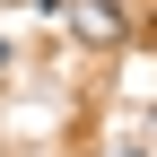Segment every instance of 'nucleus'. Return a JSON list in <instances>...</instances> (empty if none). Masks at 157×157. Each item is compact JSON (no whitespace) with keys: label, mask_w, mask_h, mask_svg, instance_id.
Here are the masks:
<instances>
[{"label":"nucleus","mask_w":157,"mask_h":157,"mask_svg":"<svg viewBox=\"0 0 157 157\" xmlns=\"http://www.w3.org/2000/svg\"><path fill=\"white\" fill-rule=\"evenodd\" d=\"M78 17V35H87V44H113V35H122V17L105 9V0H87V9H70Z\"/></svg>","instance_id":"nucleus-1"},{"label":"nucleus","mask_w":157,"mask_h":157,"mask_svg":"<svg viewBox=\"0 0 157 157\" xmlns=\"http://www.w3.org/2000/svg\"><path fill=\"white\" fill-rule=\"evenodd\" d=\"M105 157H140V148H105Z\"/></svg>","instance_id":"nucleus-2"},{"label":"nucleus","mask_w":157,"mask_h":157,"mask_svg":"<svg viewBox=\"0 0 157 157\" xmlns=\"http://www.w3.org/2000/svg\"><path fill=\"white\" fill-rule=\"evenodd\" d=\"M0 70H9V44H0Z\"/></svg>","instance_id":"nucleus-3"}]
</instances>
